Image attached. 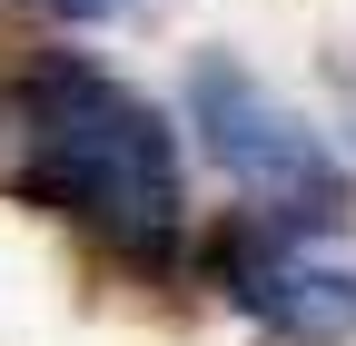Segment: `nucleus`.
I'll list each match as a JSON object with an SVG mask.
<instances>
[{"mask_svg":"<svg viewBox=\"0 0 356 346\" xmlns=\"http://www.w3.org/2000/svg\"><path fill=\"white\" fill-rule=\"evenodd\" d=\"M188 99H198V139H208V158L228 168L238 188H257V198H327V158H317V139H307V129L267 99L238 60H198Z\"/></svg>","mask_w":356,"mask_h":346,"instance_id":"2","label":"nucleus"},{"mask_svg":"<svg viewBox=\"0 0 356 346\" xmlns=\"http://www.w3.org/2000/svg\"><path fill=\"white\" fill-rule=\"evenodd\" d=\"M30 188L79 208L89 228H109L139 257H168V238H178L168 129L129 90H109L99 69H50L30 90Z\"/></svg>","mask_w":356,"mask_h":346,"instance_id":"1","label":"nucleus"},{"mask_svg":"<svg viewBox=\"0 0 356 346\" xmlns=\"http://www.w3.org/2000/svg\"><path fill=\"white\" fill-rule=\"evenodd\" d=\"M238 297L277 336H307V346L356 336V277L346 267H317V257H297V247H248L238 257Z\"/></svg>","mask_w":356,"mask_h":346,"instance_id":"3","label":"nucleus"}]
</instances>
